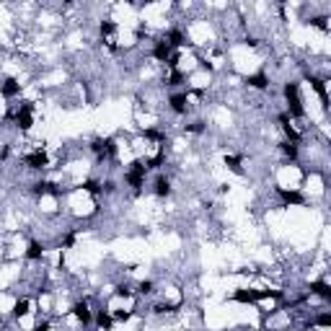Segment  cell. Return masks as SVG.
<instances>
[{"label": "cell", "mask_w": 331, "mask_h": 331, "mask_svg": "<svg viewBox=\"0 0 331 331\" xmlns=\"http://www.w3.org/2000/svg\"><path fill=\"white\" fill-rule=\"evenodd\" d=\"M285 101H287L290 117L300 119V117L305 114V111H303V101H300V93H298V83H287V86H285Z\"/></svg>", "instance_id": "cell-1"}, {"label": "cell", "mask_w": 331, "mask_h": 331, "mask_svg": "<svg viewBox=\"0 0 331 331\" xmlns=\"http://www.w3.org/2000/svg\"><path fill=\"white\" fill-rule=\"evenodd\" d=\"M91 148H93V153L99 155L101 161H104V158H111V155H114V150H117V145H114V140H111V137H96L91 142Z\"/></svg>", "instance_id": "cell-2"}, {"label": "cell", "mask_w": 331, "mask_h": 331, "mask_svg": "<svg viewBox=\"0 0 331 331\" xmlns=\"http://www.w3.org/2000/svg\"><path fill=\"white\" fill-rule=\"evenodd\" d=\"M145 174H148V166L142 163V161L132 163V168L127 171V184L137 189V186H142V181H145Z\"/></svg>", "instance_id": "cell-3"}, {"label": "cell", "mask_w": 331, "mask_h": 331, "mask_svg": "<svg viewBox=\"0 0 331 331\" xmlns=\"http://www.w3.org/2000/svg\"><path fill=\"white\" fill-rule=\"evenodd\" d=\"M168 106L174 114H186V109H189V96L186 93H174L168 99Z\"/></svg>", "instance_id": "cell-4"}, {"label": "cell", "mask_w": 331, "mask_h": 331, "mask_svg": "<svg viewBox=\"0 0 331 331\" xmlns=\"http://www.w3.org/2000/svg\"><path fill=\"white\" fill-rule=\"evenodd\" d=\"M26 166H29V168H34V171L47 168V153H44V150H34L31 155H26Z\"/></svg>", "instance_id": "cell-5"}, {"label": "cell", "mask_w": 331, "mask_h": 331, "mask_svg": "<svg viewBox=\"0 0 331 331\" xmlns=\"http://www.w3.org/2000/svg\"><path fill=\"white\" fill-rule=\"evenodd\" d=\"M16 124L21 127V130H29V127L34 124V119H31V106H29V104H24V106L16 111Z\"/></svg>", "instance_id": "cell-6"}, {"label": "cell", "mask_w": 331, "mask_h": 331, "mask_svg": "<svg viewBox=\"0 0 331 331\" xmlns=\"http://www.w3.org/2000/svg\"><path fill=\"white\" fill-rule=\"evenodd\" d=\"M73 316L83 323V326H86V323H91V308H88L86 300H83V303H75V305H73Z\"/></svg>", "instance_id": "cell-7"}, {"label": "cell", "mask_w": 331, "mask_h": 331, "mask_svg": "<svg viewBox=\"0 0 331 331\" xmlns=\"http://www.w3.org/2000/svg\"><path fill=\"white\" fill-rule=\"evenodd\" d=\"M236 303H256L259 300V290H236L233 292Z\"/></svg>", "instance_id": "cell-8"}, {"label": "cell", "mask_w": 331, "mask_h": 331, "mask_svg": "<svg viewBox=\"0 0 331 331\" xmlns=\"http://www.w3.org/2000/svg\"><path fill=\"white\" fill-rule=\"evenodd\" d=\"M246 83H248L251 88H259V91H264V88L269 86V78H267L264 73H256V75H248Z\"/></svg>", "instance_id": "cell-9"}, {"label": "cell", "mask_w": 331, "mask_h": 331, "mask_svg": "<svg viewBox=\"0 0 331 331\" xmlns=\"http://www.w3.org/2000/svg\"><path fill=\"white\" fill-rule=\"evenodd\" d=\"M311 86L316 88V91H318V96H321V104H323V109L329 106V93H326V83H323L321 78H313L311 75Z\"/></svg>", "instance_id": "cell-10"}, {"label": "cell", "mask_w": 331, "mask_h": 331, "mask_svg": "<svg viewBox=\"0 0 331 331\" xmlns=\"http://www.w3.org/2000/svg\"><path fill=\"white\" fill-rule=\"evenodd\" d=\"M280 197L285 205H303V199H305L300 192H287V189H280Z\"/></svg>", "instance_id": "cell-11"}, {"label": "cell", "mask_w": 331, "mask_h": 331, "mask_svg": "<svg viewBox=\"0 0 331 331\" xmlns=\"http://www.w3.org/2000/svg\"><path fill=\"white\" fill-rule=\"evenodd\" d=\"M153 192L158 194V197H168V192H171V181H168L166 176H158V179H155Z\"/></svg>", "instance_id": "cell-12"}, {"label": "cell", "mask_w": 331, "mask_h": 331, "mask_svg": "<svg viewBox=\"0 0 331 331\" xmlns=\"http://www.w3.org/2000/svg\"><path fill=\"white\" fill-rule=\"evenodd\" d=\"M18 91H21V83L16 78H8L3 83V96H8V99H11V96H16Z\"/></svg>", "instance_id": "cell-13"}, {"label": "cell", "mask_w": 331, "mask_h": 331, "mask_svg": "<svg viewBox=\"0 0 331 331\" xmlns=\"http://www.w3.org/2000/svg\"><path fill=\"white\" fill-rule=\"evenodd\" d=\"M96 323H99L104 331H109L111 326H114V318H111L106 311H99V313H96Z\"/></svg>", "instance_id": "cell-14"}, {"label": "cell", "mask_w": 331, "mask_h": 331, "mask_svg": "<svg viewBox=\"0 0 331 331\" xmlns=\"http://www.w3.org/2000/svg\"><path fill=\"white\" fill-rule=\"evenodd\" d=\"M101 34L106 36V42L111 44V42H114V34H117V24H114V21H104V24H101Z\"/></svg>", "instance_id": "cell-15"}, {"label": "cell", "mask_w": 331, "mask_h": 331, "mask_svg": "<svg viewBox=\"0 0 331 331\" xmlns=\"http://www.w3.org/2000/svg\"><path fill=\"white\" fill-rule=\"evenodd\" d=\"M311 292L321 295L323 300H329V298H331V290H329V285H326V282H313V285H311Z\"/></svg>", "instance_id": "cell-16"}, {"label": "cell", "mask_w": 331, "mask_h": 331, "mask_svg": "<svg viewBox=\"0 0 331 331\" xmlns=\"http://www.w3.org/2000/svg\"><path fill=\"white\" fill-rule=\"evenodd\" d=\"M42 254H44V248H42V243H36V241H34V243L31 246H29V251H26V256L29 259H42Z\"/></svg>", "instance_id": "cell-17"}, {"label": "cell", "mask_w": 331, "mask_h": 331, "mask_svg": "<svg viewBox=\"0 0 331 331\" xmlns=\"http://www.w3.org/2000/svg\"><path fill=\"white\" fill-rule=\"evenodd\" d=\"M29 308H31V303H29V300L24 298V300H18V303H16V308H13V313H16L18 318H21V316H26V313H29Z\"/></svg>", "instance_id": "cell-18"}, {"label": "cell", "mask_w": 331, "mask_h": 331, "mask_svg": "<svg viewBox=\"0 0 331 331\" xmlns=\"http://www.w3.org/2000/svg\"><path fill=\"white\" fill-rule=\"evenodd\" d=\"M282 150H285L287 158H292V161L298 158V142H282Z\"/></svg>", "instance_id": "cell-19"}, {"label": "cell", "mask_w": 331, "mask_h": 331, "mask_svg": "<svg viewBox=\"0 0 331 331\" xmlns=\"http://www.w3.org/2000/svg\"><path fill=\"white\" fill-rule=\"evenodd\" d=\"M83 189H86V192H91V194H99V192L104 189V186H101L99 181H86V184H83Z\"/></svg>", "instance_id": "cell-20"}, {"label": "cell", "mask_w": 331, "mask_h": 331, "mask_svg": "<svg viewBox=\"0 0 331 331\" xmlns=\"http://www.w3.org/2000/svg\"><path fill=\"white\" fill-rule=\"evenodd\" d=\"M225 163H228L230 168L236 171V174H243V168H241V161H238V158H233V155H230V158H225Z\"/></svg>", "instance_id": "cell-21"}, {"label": "cell", "mask_w": 331, "mask_h": 331, "mask_svg": "<svg viewBox=\"0 0 331 331\" xmlns=\"http://www.w3.org/2000/svg\"><path fill=\"white\" fill-rule=\"evenodd\" d=\"M311 24H313V26H318V29H323V31L329 29V24H326V16H316V18H311Z\"/></svg>", "instance_id": "cell-22"}, {"label": "cell", "mask_w": 331, "mask_h": 331, "mask_svg": "<svg viewBox=\"0 0 331 331\" xmlns=\"http://www.w3.org/2000/svg\"><path fill=\"white\" fill-rule=\"evenodd\" d=\"M140 292H142V295H150V292H153V282H142L140 285Z\"/></svg>", "instance_id": "cell-23"}, {"label": "cell", "mask_w": 331, "mask_h": 331, "mask_svg": "<svg viewBox=\"0 0 331 331\" xmlns=\"http://www.w3.org/2000/svg\"><path fill=\"white\" fill-rule=\"evenodd\" d=\"M329 323H331V316L329 313H321L318 316V326H329Z\"/></svg>", "instance_id": "cell-24"}, {"label": "cell", "mask_w": 331, "mask_h": 331, "mask_svg": "<svg viewBox=\"0 0 331 331\" xmlns=\"http://www.w3.org/2000/svg\"><path fill=\"white\" fill-rule=\"evenodd\" d=\"M34 331H49V323H39V326H36Z\"/></svg>", "instance_id": "cell-25"}]
</instances>
